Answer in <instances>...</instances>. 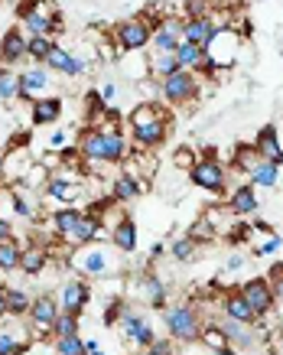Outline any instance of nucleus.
I'll use <instances>...</instances> for the list:
<instances>
[{"label": "nucleus", "instance_id": "nucleus-1", "mask_svg": "<svg viewBox=\"0 0 283 355\" xmlns=\"http://www.w3.org/2000/svg\"><path fill=\"white\" fill-rule=\"evenodd\" d=\"M78 150H82V160L88 163H124L127 160V137L118 124H95L88 128L78 140Z\"/></svg>", "mask_w": 283, "mask_h": 355}, {"label": "nucleus", "instance_id": "nucleus-2", "mask_svg": "<svg viewBox=\"0 0 283 355\" xmlns=\"http://www.w3.org/2000/svg\"><path fill=\"white\" fill-rule=\"evenodd\" d=\"M127 124H131V140L140 150H156L170 137V118L163 114V108L156 101H140L131 111Z\"/></svg>", "mask_w": 283, "mask_h": 355}, {"label": "nucleus", "instance_id": "nucleus-3", "mask_svg": "<svg viewBox=\"0 0 283 355\" xmlns=\"http://www.w3.org/2000/svg\"><path fill=\"white\" fill-rule=\"evenodd\" d=\"M69 264H72V270H75L78 277H114L120 270V258H114V251L104 241L72 248Z\"/></svg>", "mask_w": 283, "mask_h": 355}, {"label": "nucleus", "instance_id": "nucleus-4", "mask_svg": "<svg viewBox=\"0 0 283 355\" xmlns=\"http://www.w3.org/2000/svg\"><path fill=\"white\" fill-rule=\"evenodd\" d=\"M163 326L170 339L179 345H189V343H199L202 336V316L192 303H173L163 310Z\"/></svg>", "mask_w": 283, "mask_h": 355}, {"label": "nucleus", "instance_id": "nucleus-5", "mask_svg": "<svg viewBox=\"0 0 283 355\" xmlns=\"http://www.w3.org/2000/svg\"><path fill=\"white\" fill-rule=\"evenodd\" d=\"M189 180H192L196 189H202V193H208V196H221L228 189V173H225V166H221L218 157H199V160L189 166Z\"/></svg>", "mask_w": 283, "mask_h": 355}, {"label": "nucleus", "instance_id": "nucleus-6", "mask_svg": "<svg viewBox=\"0 0 283 355\" xmlns=\"http://www.w3.org/2000/svg\"><path fill=\"white\" fill-rule=\"evenodd\" d=\"M238 49H241V36L235 33V26H225V30H215L208 36V43L202 46V53L218 72L221 69H231L235 59H238Z\"/></svg>", "mask_w": 283, "mask_h": 355}, {"label": "nucleus", "instance_id": "nucleus-7", "mask_svg": "<svg viewBox=\"0 0 283 355\" xmlns=\"http://www.w3.org/2000/svg\"><path fill=\"white\" fill-rule=\"evenodd\" d=\"M17 13H20L26 36H53V20L59 13L53 0H23Z\"/></svg>", "mask_w": 283, "mask_h": 355}, {"label": "nucleus", "instance_id": "nucleus-8", "mask_svg": "<svg viewBox=\"0 0 283 355\" xmlns=\"http://www.w3.org/2000/svg\"><path fill=\"white\" fill-rule=\"evenodd\" d=\"M153 26L147 17H127V20L114 23V46L120 53H143L150 46Z\"/></svg>", "mask_w": 283, "mask_h": 355}, {"label": "nucleus", "instance_id": "nucleus-9", "mask_svg": "<svg viewBox=\"0 0 283 355\" xmlns=\"http://www.w3.org/2000/svg\"><path fill=\"white\" fill-rule=\"evenodd\" d=\"M118 326H120V333L127 336L131 343H137L140 349H147V345L156 343V329H153V323L143 316L140 306H134V303H120Z\"/></svg>", "mask_w": 283, "mask_h": 355}, {"label": "nucleus", "instance_id": "nucleus-10", "mask_svg": "<svg viewBox=\"0 0 283 355\" xmlns=\"http://www.w3.org/2000/svg\"><path fill=\"white\" fill-rule=\"evenodd\" d=\"M160 95L166 98V105H189L199 98V76L189 69H176L160 82Z\"/></svg>", "mask_w": 283, "mask_h": 355}, {"label": "nucleus", "instance_id": "nucleus-11", "mask_svg": "<svg viewBox=\"0 0 283 355\" xmlns=\"http://www.w3.org/2000/svg\"><path fill=\"white\" fill-rule=\"evenodd\" d=\"M218 329L225 333V339H228L231 349H238V352H250V349H257L261 345V339L267 333H264L261 326L254 323H238V320H228V316H221L218 320Z\"/></svg>", "mask_w": 283, "mask_h": 355}, {"label": "nucleus", "instance_id": "nucleus-12", "mask_svg": "<svg viewBox=\"0 0 283 355\" xmlns=\"http://www.w3.org/2000/svg\"><path fill=\"white\" fill-rule=\"evenodd\" d=\"M238 293L248 300L250 310L257 313V320H261V316H271L273 306H277V297H273L271 280H267V277H248L238 287Z\"/></svg>", "mask_w": 283, "mask_h": 355}, {"label": "nucleus", "instance_id": "nucleus-13", "mask_svg": "<svg viewBox=\"0 0 283 355\" xmlns=\"http://www.w3.org/2000/svg\"><path fill=\"white\" fill-rule=\"evenodd\" d=\"M179 43H183V17H163V20L153 23V36L147 53H176Z\"/></svg>", "mask_w": 283, "mask_h": 355}, {"label": "nucleus", "instance_id": "nucleus-14", "mask_svg": "<svg viewBox=\"0 0 283 355\" xmlns=\"http://www.w3.org/2000/svg\"><path fill=\"white\" fill-rule=\"evenodd\" d=\"M88 303H91V284H88V277H78V274L69 277L62 284V293H59V310L82 316V310H85Z\"/></svg>", "mask_w": 283, "mask_h": 355}, {"label": "nucleus", "instance_id": "nucleus-15", "mask_svg": "<svg viewBox=\"0 0 283 355\" xmlns=\"http://www.w3.org/2000/svg\"><path fill=\"white\" fill-rule=\"evenodd\" d=\"M46 196L49 199H55V202H62V205H69V202H75L78 196H82V176H75V173H49V180H46Z\"/></svg>", "mask_w": 283, "mask_h": 355}, {"label": "nucleus", "instance_id": "nucleus-16", "mask_svg": "<svg viewBox=\"0 0 283 355\" xmlns=\"http://www.w3.org/2000/svg\"><path fill=\"white\" fill-rule=\"evenodd\" d=\"M20 78V101H33L36 95H49L53 92V72L46 65H30L26 72H17Z\"/></svg>", "mask_w": 283, "mask_h": 355}, {"label": "nucleus", "instance_id": "nucleus-17", "mask_svg": "<svg viewBox=\"0 0 283 355\" xmlns=\"http://www.w3.org/2000/svg\"><path fill=\"white\" fill-rule=\"evenodd\" d=\"M59 313H62V310H59V300H55L53 293H39V297H33V303H30L26 320H30V326H33V329H39V333H49Z\"/></svg>", "mask_w": 283, "mask_h": 355}, {"label": "nucleus", "instance_id": "nucleus-18", "mask_svg": "<svg viewBox=\"0 0 283 355\" xmlns=\"http://www.w3.org/2000/svg\"><path fill=\"white\" fill-rule=\"evenodd\" d=\"M225 209H228L235 218H248L261 209V196H257V189L250 183H241L228 193V205H225Z\"/></svg>", "mask_w": 283, "mask_h": 355}, {"label": "nucleus", "instance_id": "nucleus-19", "mask_svg": "<svg viewBox=\"0 0 283 355\" xmlns=\"http://www.w3.org/2000/svg\"><path fill=\"white\" fill-rule=\"evenodd\" d=\"M43 65L49 69V72H55V76H69V78H78V76H85V72H88V65L82 62L78 55L69 53L66 46H55Z\"/></svg>", "mask_w": 283, "mask_h": 355}, {"label": "nucleus", "instance_id": "nucleus-20", "mask_svg": "<svg viewBox=\"0 0 283 355\" xmlns=\"http://www.w3.org/2000/svg\"><path fill=\"white\" fill-rule=\"evenodd\" d=\"M30 352V329L17 323H0V355H26Z\"/></svg>", "mask_w": 283, "mask_h": 355}, {"label": "nucleus", "instance_id": "nucleus-21", "mask_svg": "<svg viewBox=\"0 0 283 355\" xmlns=\"http://www.w3.org/2000/svg\"><path fill=\"white\" fill-rule=\"evenodd\" d=\"M254 147L261 153V160H273L283 170V147H280V128L277 124H264L254 137Z\"/></svg>", "mask_w": 283, "mask_h": 355}, {"label": "nucleus", "instance_id": "nucleus-22", "mask_svg": "<svg viewBox=\"0 0 283 355\" xmlns=\"http://www.w3.org/2000/svg\"><path fill=\"white\" fill-rule=\"evenodd\" d=\"M59 118H62V98L46 95V98H33V101H30V124H33V128L55 124Z\"/></svg>", "mask_w": 283, "mask_h": 355}, {"label": "nucleus", "instance_id": "nucleus-23", "mask_svg": "<svg viewBox=\"0 0 283 355\" xmlns=\"http://www.w3.org/2000/svg\"><path fill=\"white\" fill-rule=\"evenodd\" d=\"M82 209H75V205H62V209H55L53 218H49V225L55 228V238L59 241H66V245H72V238H75V228L78 222H82Z\"/></svg>", "mask_w": 283, "mask_h": 355}, {"label": "nucleus", "instance_id": "nucleus-24", "mask_svg": "<svg viewBox=\"0 0 283 355\" xmlns=\"http://www.w3.org/2000/svg\"><path fill=\"white\" fill-rule=\"evenodd\" d=\"M20 59H26V33L20 26H13L0 36V65H17Z\"/></svg>", "mask_w": 283, "mask_h": 355}, {"label": "nucleus", "instance_id": "nucleus-25", "mask_svg": "<svg viewBox=\"0 0 283 355\" xmlns=\"http://www.w3.org/2000/svg\"><path fill=\"white\" fill-rule=\"evenodd\" d=\"M111 245H114V251H120V254H134L137 251V225H134V218L120 216L114 225H111Z\"/></svg>", "mask_w": 283, "mask_h": 355}, {"label": "nucleus", "instance_id": "nucleus-26", "mask_svg": "<svg viewBox=\"0 0 283 355\" xmlns=\"http://www.w3.org/2000/svg\"><path fill=\"white\" fill-rule=\"evenodd\" d=\"M221 316H228V320H238V323H257V313L248 306V300L241 297L238 291H228L221 297Z\"/></svg>", "mask_w": 283, "mask_h": 355}, {"label": "nucleus", "instance_id": "nucleus-27", "mask_svg": "<svg viewBox=\"0 0 283 355\" xmlns=\"http://www.w3.org/2000/svg\"><path fill=\"white\" fill-rule=\"evenodd\" d=\"M215 20H212V13L208 17H196V20H183V40L185 43H196V46H206L208 36L215 33Z\"/></svg>", "mask_w": 283, "mask_h": 355}, {"label": "nucleus", "instance_id": "nucleus-28", "mask_svg": "<svg viewBox=\"0 0 283 355\" xmlns=\"http://www.w3.org/2000/svg\"><path fill=\"white\" fill-rule=\"evenodd\" d=\"M248 180L254 189H273V186L280 183V166L273 160H261L254 170L248 173Z\"/></svg>", "mask_w": 283, "mask_h": 355}, {"label": "nucleus", "instance_id": "nucleus-29", "mask_svg": "<svg viewBox=\"0 0 283 355\" xmlns=\"http://www.w3.org/2000/svg\"><path fill=\"white\" fill-rule=\"evenodd\" d=\"M46 264H49V251L39 245H26L23 248V258H20V270L23 274H30V277H36V274H43Z\"/></svg>", "mask_w": 283, "mask_h": 355}, {"label": "nucleus", "instance_id": "nucleus-30", "mask_svg": "<svg viewBox=\"0 0 283 355\" xmlns=\"http://www.w3.org/2000/svg\"><path fill=\"white\" fill-rule=\"evenodd\" d=\"M147 69H150L153 82H163L166 76H173L179 69V62H176L173 53H147Z\"/></svg>", "mask_w": 283, "mask_h": 355}, {"label": "nucleus", "instance_id": "nucleus-31", "mask_svg": "<svg viewBox=\"0 0 283 355\" xmlns=\"http://www.w3.org/2000/svg\"><path fill=\"white\" fill-rule=\"evenodd\" d=\"M140 287H143V293H147V303H150V310H166V306H170V297H166V284H163L160 277L147 274Z\"/></svg>", "mask_w": 283, "mask_h": 355}, {"label": "nucleus", "instance_id": "nucleus-32", "mask_svg": "<svg viewBox=\"0 0 283 355\" xmlns=\"http://www.w3.org/2000/svg\"><path fill=\"white\" fill-rule=\"evenodd\" d=\"M55 46L59 43H55L53 36H26V59H33L36 65H43Z\"/></svg>", "mask_w": 283, "mask_h": 355}, {"label": "nucleus", "instance_id": "nucleus-33", "mask_svg": "<svg viewBox=\"0 0 283 355\" xmlns=\"http://www.w3.org/2000/svg\"><path fill=\"white\" fill-rule=\"evenodd\" d=\"M20 258H23V245L17 241V238H10V241H0V274L20 270Z\"/></svg>", "mask_w": 283, "mask_h": 355}, {"label": "nucleus", "instance_id": "nucleus-34", "mask_svg": "<svg viewBox=\"0 0 283 355\" xmlns=\"http://www.w3.org/2000/svg\"><path fill=\"white\" fill-rule=\"evenodd\" d=\"M13 101H20V78L13 69L0 65V105H13Z\"/></svg>", "mask_w": 283, "mask_h": 355}, {"label": "nucleus", "instance_id": "nucleus-35", "mask_svg": "<svg viewBox=\"0 0 283 355\" xmlns=\"http://www.w3.org/2000/svg\"><path fill=\"white\" fill-rule=\"evenodd\" d=\"M137 196H140V183H137L134 176H127V173H124V176H114V189H111V199H114V202H120V205L134 202Z\"/></svg>", "mask_w": 283, "mask_h": 355}, {"label": "nucleus", "instance_id": "nucleus-36", "mask_svg": "<svg viewBox=\"0 0 283 355\" xmlns=\"http://www.w3.org/2000/svg\"><path fill=\"white\" fill-rule=\"evenodd\" d=\"M30 303H33V297H26V291L7 287V316H10V320H26Z\"/></svg>", "mask_w": 283, "mask_h": 355}, {"label": "nucleus", "instance_id": "nucleus-37", "mask_svg": "<svg viewBox=\"0 0 283 355\" xmlns=\"http://www.w3.org/2000/svg\"><path fill=\"white\" fill-rule=\"evenodd\" d=\"M231 163H235V170L241 173H250L257 163H261V153L254 144H235V153H231Z\"/></svg>", "mask_w": 283, "mask_h": 355}, {"label": "nucleus", "instance_id": "nucleus-38", "mask_svg": "<svg viewBox=\"0 0 283 355\" xmlns=\"http://www.w3.org/2000/svg\"><path fill=\"white\" fill-rule=\"evenodd\" d=\"M176 62H179V69H189V72H196L199 69V62L206 59V53H202V46H196V43H179L176 46Z\"/></svg>", "mask_w": 283, "mask_h": 355}, {"label": "nucleus", "instance_id": "nucleus-39", "mask_svg": "<svg viewBox=\"0 0 283 355\" xmlns=\"http://www.w3.org/2000/svg\"><path fill=\"white\" fill-rule=\"evenodd\" d=\"M78 326H82V316H75V313H59L49 333H53L55 339H62V336H78Z\"/></svg>", "mask_w": 283, "mask_h": 355}, {"label": "nucleus", "instance_id": "nucleus-40", "mask_svg": "<svg viewBox=\"0 0 283 355\" xmlns=\"http://www.w3.org/2000/svg\"><path fill=\"white\" fill-rule=\"evenodd\" d=\"M196 251H199L196 241H192L189 235H183V238H176L173 245H170V258H176V261H192V258H196Z\"/></svg>", "mask_w": 283, "mask_h": 355}, {"label": "nucleus", "instance_id": "nucleus-41", "mask_svg": "<svg viewBox=\"0 0 283 355\" xmlns=\"http://www.w3.org/2000/svg\"><path fill=\"white\" fill-rule=\"evenodd\" d=\"M55 352L59 355H88V349H85V339H82V336H62V339H55Z\"/></svg>", "mask_w": 283, "mask_h": 355}, {"label": "nucleus", "instance_id": "nucleus-42", "mask_svg": "<svg viewBox=\"0 0 283 355\" xmlns=\"http://www.w3.org/2000/svg\"><path fill=\"white\" fill-rule=\"evenodd\" d=\"M199 343L208 345V349H221V345H228L225 333L218 329V323H202V336H199Z\"/></svg>", "mask_w": 283, "mask_h": 355}, {"label": "nucleus", "instance_id": "nucleus-43", "mask_svg": "<svg viewBox=\"0 0 283 355\" xmlns=\"http://www.w3.org/2000/svg\"><path fill=\"white\" fill-rule=\"evenodd\" d=\"M189 238H192V241H196V245H202V241H212V238H215V225H212V222H208L206 216L199 218L196 225H192V232H189Z\"/></svg>", "mask_w": 283, "mask_h": 355}, {"label": "nucleus", "instance_id": "nucleus-44", "mask_svg": "<svg viewBox=\"0 0 283 355\" xmlns=\"http://www.w3.org/2000/svg\"><path fill=\"white\" fill-rule=\"evenodd\" d=\"M250 235H254V228H250L248 222H235V225L228 228V241H231V245H244V241H250Z\"/></svg>", "mask_w": 283, "mask_h": 355}, {"label": "nucleus", "instance_id": "nucleus-45", "mask_svg": "<svg viewBox=\"0 0 283 355\" xmlns=\"http://www.w3.org/2000/svg\"><path fill=\"white\" fill-rule=\"evenodd\" d=\"M137 355H176L173 349V339H156L153 345H147V349H140Z\"/></svg>", "mask_w": 283, "mask_h": 355}, {"label": "nucleus", "instance_id": "nucleus-46", "mask_svg": "<svg viewBox=\"0 0 283 355\" xmlns=\"http://www.w3.org/2000/svg\"><path fill=\"white\" fill-rule=\"evenodd\" d=\"M267 280H271V291H273V297H277V303H283V264H277Z\"/></svg>", "mask_w": 283, "mask_h": 355}, {"label": "nucleus", "instance_id": "nucleus-47", "mask_svg": "<svg viewBox=\"0 0 283 355\" xmlns=\"http://www.w3.org/2000/svg\"><path fill=\"white\" fill-rule=\"evenodd\" d=\"M280 245H283V238L280 235H271L264 245H257V258H271V254H277V251H280Z\"/></svg>", "mask_w": 283, "mask_h": 355}, {"label": "nucleus", "instance_id": "nucleus-48", "mask_svg": "<svg viewBox=\"0 0 283 355\" xmlns=\"http://www.w3.org/2000/svg\"><path fill=\"white\" fill-rule=\"evenodd\" d=\"M244 264H248V261L241 258V254H231V258L225 261V274H238V270H244Z\"/></svg>", "mask_w": 283, "mask_h": 355}, {"label": "nucleus", "instance_id": "nucleus-49", "mask_svg": "<svg viewBox=\"0 0 283 355\" xmlns=\"http://www.w3.org/2000/svg\"><path fill=\"white\" fill-rule=\"evenodd\" d=\"M98 95H101V101H104V105H111V101H114V95H118V85H114V82H104V85L98 88Z\"/></svg>", "mask_w": 283, "mask_h": 355}, {"label": "nucleus", "instance_id": "nucleus-50", "mask_svg": "<svg viewBox=\"0 0 283 355\" xmlns=\"http://www.w3.org/2000/svg\"><path fill=\"white\" fill-rule=\"evenodd\" d=\"M10 238H17V235H13L10 218H0V241H10Z\"/></svg>", "mask_w": 283, "mask_h": 355}, {"label": "nucleus", "instance_id": "nucleus-51", "mask_svg": "<svg viewBox=\"0 0 283 355\" xmlns=\"http://www.w3.org/2000/svg\"><path fill=\"white\" fill-rule=\"evenodd\" d=\"M250 228H254V232H261V235H273V225H271V222H264V218H254V222H250Z\"/></svg>", "mask_w": 283, "mask_h": 355}, {"label": "nucleus", "instance_id": "nucleus-52", "mask_svg": "<svg viewBox=\"0 0 283 355\" xmlns=\"http://www.w3.org/2000/svg\"><path fill=\"white\" fill-rule=\"evenodd\" d=\"M7 320V287L0 284V323Z\"/></svg>", "mask_w": 283, "mask_h": 355}, {"label": "nucleus", "instance_id": "nucleus-53", "mask_svg": "<svg viewBox=\"0 0 283 355\" xmlns=\"http://www.w3.org/2000/svg\"><path fill=\"white\" fill-rule=\"evenodd\" d=\"M62 140H66V130H53V137H49V147H62Z\"/></svg>", "mask_w": 283, "mask_h": 355}, {"label": "nucleus", "instance_id": "nucleus-54", "mask_svg": "<svg viewBox=\"0 0 283 355\" xmlns=\"http://www.w3.org/2000/svg\"><path fill=\"white\" fill-rule=\"evenodd\" d=\"M208 355H241V352L231 349V345H221V349H208Z\"/></svg>", "mask_w": 283, "mask_h": 355}, {"label": "nucleus", "instance_id": "nucleus-55", "mask_svg": "<svg viewBox=\"0 0 283 355\" xmlns=\"http://www.w3.org/2000/svg\"><path fill=\"white\" fill-rule=\"evenodd\" d=\"M160 254H163V245H160V241H156V245L150 248V258H160Z\"/></svg>", "mask_w": 283, "mask_h": 355}, {"label": "nucleus", "instance_id": "nucleus-56", "mask_svg": "<svg viewBox=\"0 0 283 355\" xmlns=\"http://www.w3.org/2000/svg\"><path fill=\"white\" fill-rule=\"evenodd\" d=\"M0 183H3V157H0Z\"/></svg>", "mask_w": 283, "mask_h": 355}, {"label": "nucleus", "instance_id": "nucleus-57", "mask_svg": "<svg viewBox=\"0 0 283 355\" xmlns=\"http://www.w3.org/2000/svg\"><path fill=\"white\" fill-rule=\"evenodd\" d=\"M280 329H283V313H280Z\"/></svg>", "mask_w": 283, "mask_h": 355}, {"label": "nucleus", "instance_id": "nucleus-58", "mask_svg": "<svg viewBox=\"0 0 283 355\" xmlns=\"http://www.w3.org/2000/svg\"><path fill=\"white\" fill-rule=\"evenodd\" d=\"M0 202H3V189H0Z\"/></svg>", "mask_w": 283, "mask_h": 355}]
</instances>
